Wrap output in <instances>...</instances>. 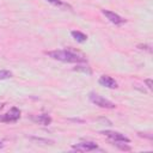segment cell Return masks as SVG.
<instances>
[{
	"mask_svg": "<svg viewBox=\"0 0 153 153\" xmlns=\"http://www.w3.org/2000/svg\"><path fill=\"white\" fill-rule=\"evenodd\" d=\"M48 56H50L54 60H59L62 62H69V63H81L86 62V57L79 53H75L71 49H63V50H51L47 53Z\"/></svg>",
	"mask_w": 153,
	"mask_h": 153,
	"instance_id": "1",
	"label": "cell"
},
{
	"mask_svg": "<svg viewBox=\"0 0 153 153\" xmlns=\"http://www.w3.org/2000/svg\"><path fill=\"white\" fill-rule=\"evenodd\" d=\"M88 98H90V100H91L93 104H96V105H98V106H100V108H105V109H114V108H116L115 103H112L111 100H109V99H106V98L99 96L98 93L91 92L90 96H88Z\"/></svg>",
	"mask_w": 153,
	"mask_h": 153,
	"instance_id": "2",
	"label": "cell"
},
{
	"mask_svg": "<svg viewBox=\"0 0 153 153\" xmlns=\"http://www.w3.org/2000/svg\"><path fill=\"white\" fill-rule=\"evenodd\" d=\"M19 117H20L19 109L13 106V108H11V110L8 112L0 116V122H17L19 120Z\"/></svg>",
	"mask_w": 153,
	"mask_h": 153,
	"instance_id": "3",
	"label": "cell"
},
{
	"mask_svg": "<svg viewBox=\"0 0 153 153\" xmlns=\"http://www.w3.org/2000/svg\"><path fill=\"white\" fill-rule=\"evenodd\" d=\"M100 134L108 136L109 139H111L112 141H117V142H130V139L127 137L126 135L118 133V131H112V130H103L100 131Z\"/></svg>",
	"mask_w": 153,
	"mask_h": 153,
	"instance_id": "4",
	"label": "cell"
},
{
	"mask_svg": "<svg viewBox=\"0 0 153 153\" xmlns=\"http://www.w3.org/2000/svg\"><path fill=\"white\" fill-rule=\"evenodd\" d=\"M102 13H103L112 24H115V25H121V24L126 23V19L122 18L121 16H118V14L115 13V12H111V11H108V10H102Z\"/></svg>",
	"mask_w": 153,
	"mask_h": 153,
	"instance_id": "5",
	"label": "cell"
},
{
	"mask_svg": "<svg viewBox=\"0 0 153 153\" xmlns=\"http://www.w3.org/2000/svg\"><path fill=\"white\" fill-rule=\"evenodd\" d=\"M73 149L75 151H79V152H88V151H93V149H97L98 146L97 143L94 142H80V143H76V145H73L72 146Z\"/></svg>",
	"mask_w": 153,
	"mask_h": 153,
	"instance_id": "6",
	"label": "cell"
},
{
	"mask_svg": "<svg viewBox=\"0 0 153 153\" xmlns=\"http://www.w3.org/2000/svg\"><path fill=\"white\" fill-rule=\"evenodd\" d=\"M98 82L102 85V86H105L108 88H116L117 87V82L109 75H102L98 80Z\"/></svg>",
	"mask_w": 153,
	"mask_h": 153,
	"instance_id": "7",
	"label": "cell"
},
{
	"mask_svg": "<svg viewBox=\"0 0 153 153\" xmlns=\"http://www.w3.org/2000/svg\"><path fill=\"white\" fill-rule=\"evenodd\" d=\"M32 120L39 124H43V126H48L51 123V117L47 114H43V115H38V116H35L32 117Z\"/></svg>",
	"mask_w": 153,
	"mask_h": 153,
	"instance_id": "8",
	"label": "cell"
},
{
	"mask_svg": "<svg viewBox=\"0 0 153 153\" xmlns=\"http://www.w3.org/2000/svg\"><path fill=\"white\" fill-rule=\"evenodd\" d=\"M71 35H72V37L76 41V42H80V43H82V42H85L86 39H87V36L85 35V33H82L81 31H72L71 32Z\"/></svg>",
	"mask_w": 153,
	"mask_h": 153,
	"instance_id": "9",
	"label": "cell"
},
{
	"mask_svg": "<svg viewBox=\"0 0 153 153\" xmlns=\"http://www.w3.org/2000/svg\"><path fill=\"white\" fill-rule=\"evenodd\" d=\"M73 71H76V72H82L85 74H92V71L88 66H81V65H78L73 68Z\"/></svg>",
	"mask_w": 153,
	"mask_h": 153,
	"instance_id": "10",
	"label": "cell"
},
{
	"mask_svg": "<svg viewBox=\"0 0 153 153\" xmlns=\"http://www.w3.org/2000/svg\"><path fill=\"white\" fill-rule=\"evenodd\" d=\"M48 2H50V4H53L54 6H59V7H66V8H72L68 4H66V2H63L62 0H47Z\"/></svg>",
	"mask_w": 153,
	"mask_h": 153,
	"instance_id": "11",
	"label": "cell"
},
{
	"mask_svg": "<svg viewBox=\"0 0 153 153\" xmlns=\"http://www.w3.org/2000/svg\"><path fill=\"white\" fill-rule=\"evenodd\" d=\"M10 78H12V72H10L7 69L0 71V80H5V79H10Z\"/></svg>",
	"mask_w": 153,
	"mask_h": 153,
	"instance_id": "12",
	"label": "cell"
},
{
	"mask_svg": "<svg viewBox=\"0 0 153 153\" xmlns=\"http://www.w3.org/2000/svg\"><path fill=\"white\" fill-rule=\"evenodd\" d=\"M114 145H116L120 149H122V151H130V147L129 146H127V145H121V143H118L117 141H114Z\"/></svg>",
	"mask_w": 153,
	"mask_h": 153,
	"instance_id": "13",
	"label": "cell"
},
{
	"mask_svg": "<svg viewBox=\"0 0 153 153\" xmlns=\"http://www.w3.org/2000/svg\"><path fill=\"white\" fill-rule=\"evenodd\" d=\"M145 84L147 85V87H148L149 90L152 88V84H153V82H152V79H146V80H145Z\"/></svg>",
	"mask_w": 153,
	"mask_h": 153,
	"instance_id": "14",
	"label": "cell"
},
{
	"mask_svg": "<svg viewBox=\"0 0 153 153\" xmlns=\"http://www.w3.org/2000/svg\"><path fill=\"white\" fill-rule=\"evenodd\" d=\"M139 48H140V49H147L148 51H151V49H149L148 45H139Z\"/></svg>",
	"mask_w": 153,
	"mask_h": 153,
	"instance_id": "15",
	"label": "cell"
},
{
	"mask_svg": "<svg viewBox=\"0 0 153 153\" xmlns=\"http://www.w3.org/2000/svg\"><path fill=\"white\" fill-rule=\"evenodd\" d=\"M2 147H4V143H2L1 141H0V148H2Z\"/></svg>",
	"mask_w": 153,
	"mask_h": 153,
	"instance_id": "16",
	"label": "cell"
}]
</instances>
